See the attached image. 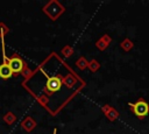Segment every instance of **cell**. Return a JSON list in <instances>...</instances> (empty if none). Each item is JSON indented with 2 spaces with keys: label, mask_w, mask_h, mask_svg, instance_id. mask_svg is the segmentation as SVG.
<instances>
[{
  "label": "cell",
  "mask_w": 149,
  "mask_h": 134,
  "mask_svg": "<svg viewBox=\"0 0 149 134\" xmlns=\"http://www.w3.org/2000/svg\"><path fill=\"white\" fill-rule=\"evenodd\" d=\"M8 65H9V68H10L13 73H19V72H21L23 70L24 63L20 57H12L8 61Z\"/></svg>",
  "instance_id": "cell-2"
},
{
  "label": "cell",
  "mask_w": 149,
  "mask_h": 134,
  "mask_svg": "<svg viewBox=\"0 0 149 134\" xmlns=\"http://www.w3.org/2000/svg\"><path fill=\"white\" fill-rule=\"evenodd\" d=\"M56 133H57V129L55 128V129H54V134H56Z\"/></svg>",
  "instance_id": "cell-5"
},
{
  "label": "cell",
  "mask_w": 149,
  "mask_h": 134,
  "mask_svg": "<svg viewBox=\"0 0 149 134\" xmlns=\"http://www.w3.org/2000/svg\"><path fill=\"white\" fill-rule=\"evenodd\" d=\"M62 86V79L57 76H52V77H48L47 80V89L50 92H56L61 89Z\"/></svg>",
  "instance_id": "cell-3"
},
{
  "label": "cell",
  "mask_w": 149,
  "mask_h": 134,
  "mask_svg": "<svg viewBox=\"0 0 149 134\" xmlns=\"http://www.w3.org/2000/svg\"><path fill=\"white\" fill-rule=\"evenodd\" d=\"M128 105H129L132 112H133L140 120L144 119V118L149 114V104H148V101H147L146 99H143V98H139L135 103H129Z\"/></svg>",
  "instance_id": "cell-1"
},
{
  "label": "cell",
  "mask_w": 149,
  "mask_h": 134,
  "mask_svg": "<svg viewBox=\"0 0 149 134\" xmlns=\"http://www.w3.org/2000/svg\"><path fill=\"white\" fill-rule=\"evenodd\" d=\"M13 76V72L8 65V63H2L0 65V77L2 79H8Z\"/></svg>",
  "instance_id": "cell-4"
}]
</instances>
